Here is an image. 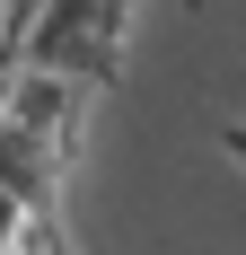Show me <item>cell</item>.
Returning a JSON list of instances; mask_svg holds the SVG:
<instances>
[{
    "instance_id": "cell-1",
    "label": "cell",
    "mask_w": 246,
    "mask_h": 255,
    "mask_svg": "<svg viewBox=\"0 0 246 255\" xmlns=\"http://www.w3.org/2000/svg\"><path fill=\"white\" fill-rule=\"evenodd\" d=\"M88 97L97 88L53 71H18L0 97V211H18L26 229H62V176H71Z\"/></svg>"
},
{
    "instance_id": "cell-2",
    "label": "cell",
    "mask_w": 246,
    "mask_h": 255,
    "mask_svg": "<svg viewBox=\"0 0 246 255\" xmlns=\"http://www.w3.org/2000/svg\"><path fill=\"white\" fill-rule=\"evenodd\" d=\"M141 0H44V18L26 26L18 71H53L79 88H115L123 79V44H132Z\"/></svg>"
},
{
    "instance_id": "cell-3",
    "label": "cell",
    "mask_w": 246,
    "mask_h": 255,
    "mask_svg": "<svg viewBox=\"0 0 246 255\" xmlns=\"http://www.w3.org/2000/svg\"><path fill=\"white\" fill-rule=\"evenodd\" d=\"M220 150H229V158L246 167V124H220Z\"/></svg>"
}]
</instances>
